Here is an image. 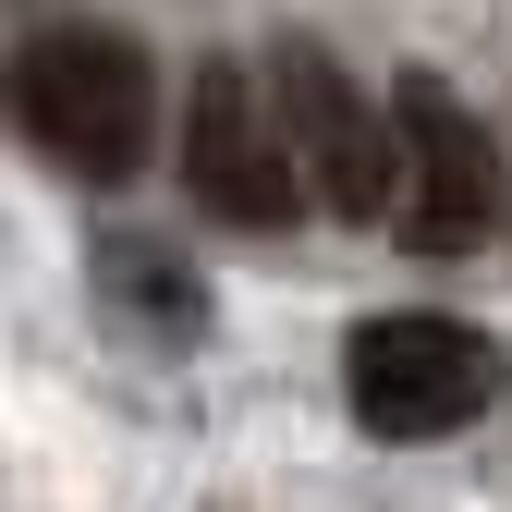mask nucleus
<instances>
[{
    "instance_id": "7ed1b4c3",
    "label": "nucleus",
    "mask_w": 512,
    "mask_h": 512,
    "mask_svg": "<svg viewBox=\"0 0 512 512\" xmlns=\"http://www.w3.org/2000/svg\"><path fill=\"white\" fill-rule=\"evenodd\" d=\"M183 196L232 232H281L305 208V171H293V135H281V98L256 61L208 49L196 86H183Z\"/></svg>"
},
{
    "instance_id": "39448f33",
    "label": "nucleus",
    "mask_w": 512,
    "mask_h": 512,
    "mask_svg": "<svg viewBox=\"0 0 512 512\" xmlns=\"http://www.w3.org/2000/svg\"><path fill=\"white\" fill-rule=\"evenodd\" d=\"M391 147H403L391 232L415 256H476L500 232V147H488V122L439 86V74H403L391 86Z\"/></svg>"
},
{
    "instance_id": "f03ea898",
    "label": "nucleus",
    "mask_w": 512,
    "mask_h": 512,
    "mask_svg": "<svg viewBox=\"0 0 512 512\" xmlns=\"http://www.w3.org/2000/svg\"><path fill=\"white\" fill-rule=\"evenodd\" d=\"M500 378H512L500 342L476 317H439V305H391L342 342V403L366 439H452L500 403Z\"/></svg>"
},
{
    "instance_id": "f257e3e1",
    "label": "nucleus",
    "mask_w": 512,
    "mask_h": 512,
    "mask_svg": "<svg viewBox=\"0 0 512 512\" xmlns=\"http://www.w3.org/2000/svg\"><path fill=\"white\" fill-rule=\"evenodd\" d=\"M0 110L74 183H135L147 147H159V74L122 25H37L0 61Z\"/></svg>"
},
{
    "instance_id": "20e7f679",
    "label": "nucleus",
    "mask_w": 512,
    "mask_h": 512,
    "mask_svg": "<svg viewBox=\"0 0 512 512\" xmlns=\"http://www.w3.org/2000/svg\"><path fill=\"white\" fill-rule=\"evenodd\" d=\"M256 74H269V98H281V135H293L305 196L330 208V220H391L403 147H391V122H378V98L330 61V37H269Z\"/></svg>"
},
{
    "instance_id": "423d86ee",
    "label": "nucleus",
    "mask_w": 512,
    "mask_h": 512,
    "mask_svg": "<svg viewBox=\"0 0 512 512\" xmlns=\"http://www.w3.org/2000/svg\"><path fill=\"white\" fill-rule=\"evenodd\" d=\"M98 269H110V293H135V305H147V330H196V281H183L159 244H110Z\"/></svg>"
}]
</instances>
